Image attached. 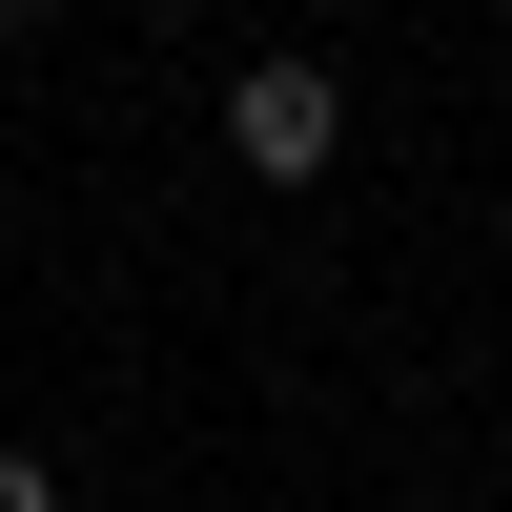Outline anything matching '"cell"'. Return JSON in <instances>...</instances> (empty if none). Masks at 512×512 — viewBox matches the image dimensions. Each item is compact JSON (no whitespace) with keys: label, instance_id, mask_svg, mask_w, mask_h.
Masks as SVG:
<instances>
[{"label":"cell","instance_id":"cell-1","mask_svg":"<svg viewBox=\"0 0 512 512\" xmlns=\"http://www.w3.org/2000/svg\"><path fill=\"white\" fill-rule=\"evenodd\" d=\"M226 164L246 185H328L349 164V82L328 62H226Z\"/></svg>","mask_w":512,"mask_h":512},{"label":"cell","instance_id":"cell-3","mask_svg":"<svg viewBox=\"0 0 512 512\" xmlns=\"http://www.w3.org/2000/svg\"><path fill=\"white\" fill-rule=\"evenodd\" d=\"M21 21H41V0H0V41H21Z\"/></svg>","mask_w":512,"mask_h":512},{"label":"cell","instance_id":"cell-2","mask_svg":"<svg viewBox=\"0 0 512 512\" xmlns=\"http://www.w3.org/2000/svg\"><path fill=\"white\" fill-rule=\"evenodd\" d=\"M0 512H62V472H41V451H0Z\"/></svg>","mask_w":512,"mask_h":512}]
</instances>
